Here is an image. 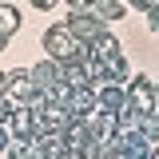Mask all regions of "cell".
<instances>
[{"mask_svg": "<svg viewBox=\"0 0 159 159\" xmlns=\"http://www.w3.org/2000/svg\"><path fill=\"white\" fill-rule=\"evenodd\" d=\"M44 48L52 52V56H60V60H72L76 56V36H72V28H48L44 32Z\"/></svg>", "mask_w": 159, "mask_h": 159, "instance_id": "6da1fadb", "label": "cell"}, {"mask_svg": "<svg viewBox=\"0 0 159 159\" xmlns=\"http://www.w3.org/2000/svg\"><path fill=\"white\" fill-rule=\"evenodd\" d=\"M28 92H32V72H12V76H8V99H24L28 96Z\"/></svg>", "mask_w": 159, "mask_h": 159, "instance_id": "7a4b0ae2", "label": "cell"}, {"mask_svg": "<svg viewBox=\"0 0 159 159\" xmlns=\"http://www.w3.org/2000/svg\"><path fill=\"white\" fill-rule=\"evenodd\" d=\"M16 28H20V16L8 8V4H0V36H12Z\"/></svg>", "mask_w": 159, "mask_h": 159, "instance_id": "3957f363", "label": "cell"}, {"mask_svg": "<svg viewBox=\"0 0 159 159\" xmlns=\"http://www.w3.org/2000/svg\"><path fill=\"white\" fill-rule=\"evenodd\" d=\"M131 4H135V8H151L155 0H131Z\"/></svg>", "mask_w": 159, "mask_h": 159, "instance_id": "277c9868", "label": "cell"}, {"mask_svg": "<svg viewBox=\"0 0 159 159\" xmlns=\"http://www.w3.org/2000/svg\"><path fill=\"white\" fill-rule=\"evenodd\" d=\"M151 28H155V32H159V8H155V12H151Z\"/></svg>", "mask_w": 159, "mask_h": 159, "instance_id": "5b68a950", "label": "cell"}, {"mask_svg": "<svg viewBox=\"0 0 159 159\" xmlns=\"http://www.w3.org/2000/svg\"><path fill=\"white\" fill-rule=\"evenodd\" d=\"M52 4H56V0H36V8H52Z\"/></svg>", "mask_w": 159, "mask_h": 159, "instance_id": "8992f818", "label": "cell"}, {"mask_svg": "<svg viewBox=\"0 0 159 159\" xmlns=\"http://www.w3.org/2000/svg\"><path fill=\"white\" fill-rule=\"evenodd\" d=\"M0 147H8V135H4V127H0Z\"/></svg>", "mask_w": 159, "mask_h": 159, "instance_id": "52a82bcc", "label": "cell"}]
</instances>
